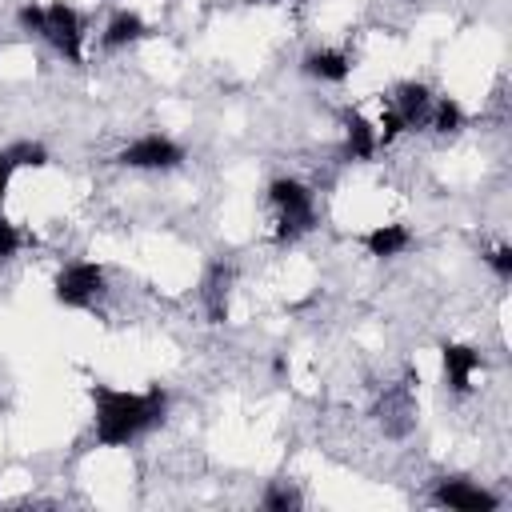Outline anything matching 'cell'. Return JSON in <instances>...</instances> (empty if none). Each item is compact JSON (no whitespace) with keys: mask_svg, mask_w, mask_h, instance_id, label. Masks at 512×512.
I'll use <instances>...</instances> for the list:
<instances>
[{"mask_svg":"<svg viewBox=\"0 0 512 512\" xmlns=\"http://www.w3.org/2000/svg\"><path fill=\"white\" fill-rule=\"evenodd\" d=\"M40 36L68 60V64H84V20L72 4L56 0V4H44V24H40Z\"/></svg>","mask_w":512,"mask_h":512,"instance_id":"4","label":"cell"},{"mask_svg":"<svg viewBox=\"0 0 512 512\" xmlns=\"http://www.w3.org/2000/svg\"><path fill=\"white\" fill-rule=\"evenodd\" d=\"M432 100H436V96H432V92H428V84H420V80H404V84L392 92V108H396V116H400L404 132L428 128Z\"/></svg>","mask_w":512,"mask_h":512,"instance_id":"8","label":"cell"},{"mask_svg":"<svg viewBox=\"0 0 512 512\" xmlns=\"http://www.w3.org/2000/svg\"><path fill=\"white\" fill-rule=\"evenodd\" d=\"M116 164L140 168V172H168V168H180L184 164V148L172 136H164V132H148V136L124 144L116 152Z\"/></svg>","mask_w":512,"mask_h":512,"instance_id":"5","label":"cell"},{"mask_svg":"<svg viewBox=\"0 0 512 512\" xmlns=\"http://www.w3.org/2000/svg\"><path fill=\"white\" fill-rule=\"evenodd\" d=\"M20 244H24L20 228H16V224H8V220L0 216V260H12V256L20 252Z\"/></svg>","mask_w":512,"mask_h":512,"instance_id":"20","label":"cell"},{"mask_svg":"<svg viewBox=\"0 0 512 512\" xmlns=\"http://www.w3.org/2000/svg\"><path fill=\"white\" fill-rule=\"evenodd\" d=\"M260 4H292V0H260Z\"/></svg>","mask_w":512,"mask_h":512,"instance_id":"23","label":"cell"},{"mask_svg":"<svg viewBox=\"0 0 512 512\" xmlns=\"http://www.w3.org/2000/svg\"><path fill=\"white\" fill-rule=\"evenodd\" d=\"M16 24L24 28V32H32V36H40V24H44V4H20V12H16Z\"/></svg>","mask_w":512,"mask_h":512,"instance_id":"21","label":"cell"},{"mask_svg":"<svg viewBox=\"0 0 512 512\" xmlns=\"http://www.w3.org/2000/svg\"><path fill=\"white\" fill-rule=\"evenodd\" d=\"M428 128H432L436 136H456V132L464 128V108H460L452 96H440V100H432V116H428Z\"/></svg>","mask_w":512,"mask_h":512,"instance_id":"15","label":"cell"},{"mask_svg":"<svg viewBox=\"0 0 512 512\" xmlns=\"http://www.w3.org/2000/svg\"><path fill=\"white\" fill-rule=\"evenodd\" d=\"M344 152H348V160H372L380 152L376 148V128L356 112L344 120Z\"/></svg>","mask_w":512,"mask_h":512,"instance_id":"14","label":"cell"},{"mask_svg":"<svg viewBox=\"0 0 512 512\" xmlns=\"http://www.w3.org/2000/svg\"><path fill=\"white\" fill-rule=\"evenodd\" d=\"M304 72L324 84H344L352 76V56L344 48H312L304 56Z\"/></svg>","mask_w":512,"mask_h":512,"instance_id":"10","label":"cell"},{"mask_svg":"<svg viewBox=\"0 0 512 512\" xmlns=\"http://www.w3.org/2000/svg\"><path fill=\"white\" fill-rule=\"evenodd\" d=\"M372 128H376V148H388V144L404 132V124H400V116H396V108H392V104L380 112V124H372Z\"/></svg>","mask_w":512,"mask_h":512,"instance_id":"18","label":"cell"},{"mask_svg":"<svg viewBox=\"0 0 512 512\" xmlns=\"http://www.w3.org/2000/svg\"><path fill=\"white\" fill-rule=\"evenodd\" d=\"M480 352L472 344H456V340H444L440 344V368H444V384L456 392V396H468L472 392V376L480 372Z\"/></svg>","mask_w":512,"mask_h":512,"instance_id":"7","label":"cell"},{"mask_svg":"<svg viewBox=\"0 0 512 512\" xmlns=\"http://www.w3.org/2000/svg\"><path fill=\"white\" fill-rule=\"evenodd\" d=\"M484 264L496 272V280H512V248L508 244H496L484 252Z\"/></svg>","mask_w":512,"mask_h":512,"instance_id":"19","label":"cell"},{"mask_svg":"<svg viewBox=\"0 0 512 512\" xmlns=\"http://www.w3.org/2000/svg\"><path fill=\"white\" fill-rule=\"evenodd\" d=\"M376 416H380V428L388 436H408L412 424H416V400L408 396L404 384L400 388H388L384 400H380V408H376Z\"/></svg>","mask_w":512,"mask_h":512,"instance_id":"9","label":"cell"},{"mask_svg":"<svg viewBox=\"0 0 512 512\" xmlns=\"http://www.w3.org/2000/svg\"><path fill=\"white\" fill-rule=\"evenodd\" d=\"M144 36H148V24H144L136 12H116V16L104 24L100 44H104L108 52H116V48H128V44H136V40H144Z\"/></svg>","mask_w":512,"mask_h":512,"instance_id":"12","label":"cell"},{"mask_svg":"<svg viewBox=\"0 0 512 512\" xmlns=\"http://www.w3.org/2000/svg\"><path fill=\"white\" fill-rule=\"evenodd\" d=\"M52 296L60 308H92L104 296V268L96 260H76L56 272Z\"/></svg>","mask_w":512,"mask_h":512,"instance_id":"3","label":"cell"},{"mask_svg":"<svg viewBox=\"0 0 512 512\" xmlns=\"http://www.w3.org/2000/svg\"><path fill=\"white\" fill-rule=\"evenodd\" d=\"M432 504L436 508H452V512H496L500 496H492L488 488L464 480V476H444L432 488Z\"/></svg>","mask_w":512,"mask_h":512,"instance_id":"6","label":"cell"},{"mask_svg":"<svg viewBox=\"0 0 512 512\" xmlns=\"http://www.w3.org/2000/svg\"><path fill=\"white\" fill-rule=\"evenodd\" d=\"M364 248L376 260H392V256L412 248V232L404 224H376L372 232H364Z\"/></svg>","mask_w":512,"mask_h":512,"instance_id":"11","label":"cell"},{"mask_svg":"<svg viewBox=\"0 0 512 512\" xmlns=\"http://www.w3.org/2000/svg\"><path fill=\"white\" fill-rule=\"evenodd\" d=\"M12 172H16V164L8 160V152H0V204H4V196H8V180H12Z\"/></svg>","mask_w":512,"mask_h":512,"instance_id":"22","label":"cell"},{"mask_svg":"<svg viewBox=\"0 0 512 512\" xmlns=\"http://www.w3.org/2000/svg\"><path fill=\"white\" fill-rule=\"evenodd\" d=\"M268 204L276 212V240L280 244H292L296 236L312 232L316 224V196L304 180L296 176H276L268 184Z\"/></svg>","mask_w":512,"mask_h":512,"instance_id":"2","label":"cell"},{"mask_svg":"<svg viewBox=\"0 0 512 512\" xmlns=\"http://www.w3.org/2000/svg\"><path fill=\"white\" fill-rule=\"evenodd\" d=\"M228 284H232V268L228 264H212L208 276H204V308H208L212 324H220L228 316Z\"/></svg>","mask_w":512,"mask_h":512,"instance_id":"13","label":"cell"},{"mask_svg":"<svg viewBox=\"0 0 512 512\" xmlns=\"http://www.w3.org/2000/svg\"><path fill=\"white\" fill-rule=\"evenodd\" d=\"M92 428L96 440L104 448H120L140 440L144 432L160 428L168 416V392L160 384L144 388V392H128V388H112V384H92Z\"/></svg>","mask_w":512,"mask_h":512,"instance_id":"1","label":"cell"},{"mask_svg":"<svg viewBox=\"0 0 512 512\" xmlns=\"http://www.w3.org/2000/svg\"><path fill=\"white\" fill-rule=\"evenodd\" d=\"M300 504H304V496H300L288 480L268 484V492L260 496V508H264V512H292V508H300Z\"/></svg>","mask_w":512,"mask_h":512,"instance_id":"16","label":"cell"},{"mask_svg":"<svg viewBox=\"0 0 512 512\" xmlns=\"http://www.w3.org/2000/svg\"><path fill=\"white\" fill-rule=\"evenodd\" d=\"M4 152H8V160H12L16 168H44V164H48V148L36 144V140H20V144H12V148H4Z\"/></svg>","mask_w":512,"mask_h":512,"instance_id":"17","label":"cell"}]
</instances>
